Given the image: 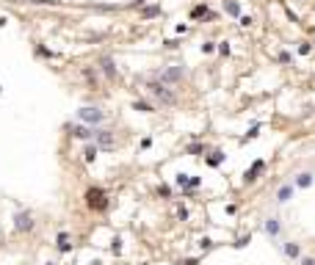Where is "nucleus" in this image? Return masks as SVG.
<instances>
[{"label": "nucleus", "instance_id": "nucleus-5", "mask_svg": "<svg viewBox=\"0 0 315 265\" xmlns=\"http://www.w3.org/2000/svg\"><path fill=\"white\" fill-rule=\"evenodd\" d=\"M182 75H185V69H182V66H169V69H163L161 75H158V80H161V83H166V86H172V83H180Z\"/></svg>", "mask_w": 315, "mask_h": 265}, {"label": "nucleus", "instance_id": "nucleus-19", "mask_svg": "<svg viewBox=\"0 0 315 265\" xmlns=\"http://www.w3.org/2000/svg\"><path fill=\"white\" fill-rule=\"evenodd\" d=\"M177 185H180V188H182V185H191V177L188 174H180V177H177Z\"/></svg>", "mask_w": 315, "mask_h": 265}, {"label": "nucleus", "instance_id": "nucleus-3", "mask_svg": "<svg viewBox=\"0 0 315 265\" xmlns=\"http://www.w3.org/2000/svg\"><path fill=\"white\" fill-rule=\"evenodd\" d=\"M91 141H94L100 149H113L116 147V135H113L111 130H100V127H91Z\"/></svg>", "mask_w": 315, "mask_h": 265}, {"label": "nucleus", "instance_id": "nucleus-4", "mask_svg": "<svg viewBox=\"0 0 315 265\" xmlns=\"http://www.w3.org/2000/svg\"><path fill=\"white\" fill-rule=\"evenodd\" d=\"M86 204L91 210H105L108 207V196H105L103 188H89L86 191Z\"/></svg>", "mask_w": 315, "mask_h": 265}, {"label": "nucleus", "instance_id": "nucleus-8", "mask_svg": "<svg viewBox=\"0 0 315 265\" xmlns=\"http://www.w3.org/2000/svg\"><path fill=\"white\" fill-rule=\"evenodd\" d=\"M313 180H315V174L313 171H301V174H296V180H293V185L296 188H310V185H313Z\"/></svg>", "mask_w": 315, "mask_h": 265}, {"label": "nucleus", "instance_id": "nucleus-7", "mask_svg": "<svg viewBox=\"0 0 315 265\" xmlns=\"http://www.w3.org/2000/svg\"><path fill=\"white\" fill-rule=\"evenodd\" d=\"M17 230L20 232H31L34 230V218H31V213H17Z\"/></svg>", "mask_w": 315, "mask_h": 265}, {"label": "nucleus", "instance_id": "nucleus-21", "mask_svg": "<svg viewBox=\"0 0 315 265\" xmlns=\"http://www.w3.org/2000/svg\"><path fill=\"white\" fill-rule=\"evenodd\" d=\"M136 108L139 111H152V105H147V102H136Z\"/></svg>", "mask_w": 315, "mask_h": 265}, {"label": "nucleus", "instance_id": "nucleus-9", "mask_svg": "<svg viewBox=\"0 0 315 265\" xmlns=\"http://www.w3.org/2000/svg\"><path fill=\"white\" fill-rule=\"evenodd\" d=\"M282 251H285V257H290V260H299L301 257V246L296 243V240H287V243L282 246Z\"/></svg>", "mask_w": 315, "mask_h": 265}, {"label": "nucleus", "instance_id": "nucleus-13", "mask_svg": "<svg viewBox=\"0 0 315 265\" xmlns=\"http://www.w3.org/2000/svg\"><path fill=\"white\" fill-rule=\"evenodd\" d=\"M103 72L108 77H116V69H113V61H111V58H103Z\"/></svg>", "mask_w": 315, "mask_h": 265}, {"label": "nucleus", "instance_id": "nucleus-12", "mask_svg": "<svg viewBox=\"0 0 315 265\" xmlns=\"http://www.w3.org/2000/svg\"><path fill=\"white\" fill-rule=\"evenodd\" d=\"M260 171H263V161H257L252 168H249V171H246V182H254V180H257Z\"/></svg>", "mask_w": 315, "mask_h": 265}, {"label": "nucleus", "instance_id": "nucleus-2", "mask_svg": "<svg viewBox=\"0 0 315 265\" xmlns=\"http://www.w3.org/2000/svg\"><path fill=\"white\" fill-rule=\"evenodd\" d=\"M77 119H80L83 125H89V127H97V125H103V122H105V113L100 111V108L86 105V108H80V111H77Z\"/></svg>", "mask_w": 315, "mask_h": 265}, {"label": "nucleus", "instance_id": "nucleus-6", "mask_svg": "<svg viewBox=\"0 0 315 265\" xmlns=\"http://www.w3.org/2000/svg\"><path fill=\"white\" fill-rule=\"evenodd\" d=\"M293 194H296V185H293V182H287V185H282V188L277 191V202H280V204L290 202V199H293Z\"/></svg>", "mask_w": 315, "mask_h": 265}, {"label": "nucleus", "instance_id": "nucleus-20", "mask_svg": "<svg viewBox=\"0 0 315 265\" xmlns=\"http://www.w3.org/2000/svg\"><path fill=\"white\" fill-rule=\"evenodd\" d=\"M221 158H224L221 152H213V158H210V166H218V163H221Z\"/></svg>", "mask_w": 315, "mask_h": 265}, {"label": "nucleus", "instance_id": "nucleus-22", "mask_svg": "<svg viewBox=\"0 0 315 265\" xmlns=\"http://www.w3.org/2000/svg\"><path fill=\"white\" fill-rule=\"evenodd\" d=\"M301 265H315V257H301Z\"/></svg>", "mask_w": 315, "mask_h": 265}, {"label": "nucleus", "instance_id": "nucleus-18", "mask_svg": "<svg viewBox=\"0 0 315 265\" xmlns=\"http://www.w3.org/2000/svg\"><path fill=\"white\" fill-rule=\"evenodd\" d=\"M227 14L238 17V14H241V6H238V3H227Z\"/></svg>", "mask_w": 315, "mask_h": 265}, {"label": "nucleus", "instance_id": "nucleus-1", "mask_svg": "<svg viewBox=\"0 0 315 265\" xmlns=\"http://www.w3.org/2000/svg\"><path fill=\"white\" fill-rule=\"evenodd\" d=\"M147 91H149V97L155 99V102H161V105H175L177 97L169 91L166 83H161V80H152V83H147Z\"/></svg>", "mask_w": 315, "mask_h": 265}, {"label": "nucleus", "instance_id": "nucleus-17", "mask_svg": "<svg viewBox=\"0 0 315 265\" xmlns=\"http://www.w3.org/2000/svg\"><path fill=\"white\" fill-rule=\"evenodd\" d=\"M191 17H210V11L205 6H196L194 11H191Z\"/></svg>", "mask_w": 315, "mask_h": 265}, {"label": "nucleus", "instance_id": "nucleus-11", "mask_svg": "<svg viewBox=\"0 0 315 265\" xmlns=\"http://www.w3.org/2000/svg\"><path fill=\"white\" fill-rule=\"evenodd\" d=\"M266 235L268 237H277V235H280V221H277V218H268V221H266Z\"/></svg>", "mask_w": 315, "mask_h": 265}, {"label": "nucleus", "instance_id": "nucleus-14", "mask_svg": "<svg viewBox=\"0 0 315 265\" xmlns=\"http://www.w3.org/2000/svg\"><path fill=\"white\" fill-rule=\"evenodd\" d=\"M58 249H61V251H70V235H67V232H61V235H58Z\"/></svg>", "mask_w": 315, "mask_h": 265}, {"label": "nucleus", "instance_id": "nucleus-15", "mask_svg": "<svg viewBox=\"0 0 315 265\" xmlns=\"http://www.w3.org/2000/svg\"><path fill=\"white\" fill-rule=\"evenodd\" d=\"M97 152H100V147H97V144H94V147H86V161H94V158H97Z\"/></svg>", "mask_w": 315, "mask_h": 265}, {"label": "nucleus", "instance_id": "nucleus-23", "mask_svg": "<svg viewBox=\"0 0 315 265\" xmlns=\"http://www.w3.org/2000/svg\"><path fill=\"white\" fill-rule=\"evenodd\" d=\"M50 265H56V263H50Z\"/></svg>", "mask_w": 315, "mask_h": 265}, {"label": "nucleus", "instance_id": "nucleus-10", "mask_svg": "<svg viewBox=\"0 0 315 265\" xmlns=\"http://www.w3.org/2000/svg\"><path fill=\"white\" fill-rule=\"evenodd\" d=\"M72 135L80 138V141H91V127L89 125H75L72 127Z\"/></svg>", "mask_w": 315, "mask_h": 265}, {"label": "nucleus", "instance_id": "nucleus-16", "mask_svg": "<svg viewBox=\"0 0 315 265\" xmlns=\"http://www.w3.org/2000/svg\"><path fill=\"white\" fill-rule=\"evenodd\" d=\"M158 14H161V6H149V8H144V17H147V20H149V17H158Z\"/></svg>", "mask_w": 315, "mask_h": 265}]
</instances>
